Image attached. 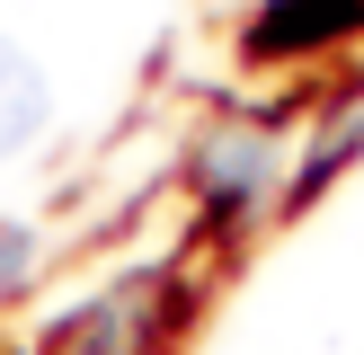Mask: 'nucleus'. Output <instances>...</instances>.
Returning <instances> with one entry per match:
<instances>
[{"instance_id": "nucleus-6", "label": "nucleus", "mask_w": 364, "mask_h": 355, "mask_svg": "<svg viewBox=\"0 0 364 355\" xmlns=\"http://www.w3.org/2000/svg\"><path fill=\"white\" fill-rule=\"evenodd\" d=\"M27 275V231H0V293Z\"/></svg>"}, {"instance_id": "nucleus-1", "label": "nucleus", "mask_w": 364, "mask_h": 355, "mask_svg": "<svg viewBox=\"0 0 364 355\" xmlns=\"http://www.w3.org/2000/svg\"><path fill=\"white\" fill-rule=\"evenodd\" d=\"M160 320H169L160 275H124L116 293L71 329V355H151V346H160Z\"/></svg>"}, {"instance_id": "nucleus-4", "label": "nucleus", "mask_w": 364, "mask_h": 355, "mask_svg": "<svg viewBox=\"0 0 364 355\" xmlns=\"http://www.w3.org/2000/svg\"><path fill=\"white\" fill-rule=\"evenodd\" d=\"M364 0H276V9L258 18V45H320V36L355 27Z\"/></svg>"}, {"instance_id": "nucleus-2", "label": "nucleus", "mask_w": 364, "mask_h": 355, "mask_svg": "<svg viewBox=\"0 0 364 355\" xmlns=\"http://www.w3.org/2000/svg\"><path fill=\"white\" fill-rule=\"evenodd\" d=\"M196 178H205L213 204H258L267 178H276V133H258V124H223V133L196 151Z\"/></svg>"}, {"instance_id": "nucleus-5", "label": "nucleus", "mask_w": 364, "mask_h": 355, "mask_svg": "<svg viewBox=\"0 0 364 355\" xmlns=\"http://www.w3.org/2000/svg\"><path fill=\"white\" fill-rule=\"evenodd\" d=\"M355 133H364V98L347 106V116H329V124H320V160H338V151H355Z\"/></svg>"}, {"instance_id": "nucleus-3", "label": "nucleus", "mask_w": 364, "mask_h": 355, "mask_svg": "<svg viewBox=\"0 0 364 355\" xmlns=\"http://www.w3.org/2000/svg\"><path fill=\"white\" fill-rule=\"evenodd\" d=\"M45 106H53V98H45V71H36L27 53L0 36V160H9L18 142L45 133Z\"/></svg>"}]
</instances>
